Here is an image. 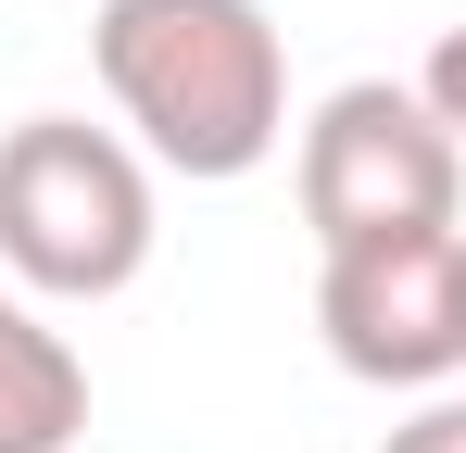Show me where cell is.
Returning <instances> with one entry per match:
<instances>
[{
  "instance_id": "8992f818",
  "label": "cell",
  "mask_w": 466,
  "mask_h": 453,
  "mask_svg": "<svg viewBox=\"0 0 466 453\" xmlns=\"http://www.w3.org/2000/svg\"><path fill=\"white\" fill-rule=\"evenodd\" d=\"M416 88L441 101V126H454V139H466V25H454V38H441V51H429V76H416Z\"/></svg>"
},
{
  "instance_id": "7a4b0ae2",
  "label": "cell",
  "mask_w": 466,
  "mask_h": 453,
  "mask_svg": "<svg viewBox=\"0 0 466 453\" xmlns=\"http://www.w3.org/2000/svg\"><path fill=\"white\" fill-rule=\"evenodd\" d=\"M152 265V164L88 126V114H25L0 126V277L38 302H114Z\"/></svg>"
},
{
  "instance_id": "ba28073f",
  "label": "cell",
  "mask_w": 466,
  "mask_h": 453,
  "mask_svg": "<svg viewBox=\"0 0 466 453\" xmlns=\"http://www.w3.org/2000/svg\"><path fill=\"white\" fill-rule=\"evenodd\" d=\"M454 252H466V226H454Z\"/></svg>"
},
{
  "instance_id": "52a82bcc",
  "label": "cell",
  "mask_w": 466,
  "mask_h": 453,
  "mask_svg": "<svg viewBox=\"0 0 466 453\" xmlns=\"http://www.w3.org/2000/svg\"><path fill=\"white\" fill-rule=\"evenodd\" d=\"M379 453H466V403H429L416 428H390Z\"/></svg>"
},
{
  "instance_id": "277c9868",
  "label": "cell",
  "mask_w": 466,
  "mask_h": 453,
  "mask_svg": "<svg viewBox=\"0 0 466 453\" xmlns=\"http://www.w3.org/2000/svg\"><path fill=\"white\" fill-rule=\"evenodd\" d=\"M315 327H328V366L366 378V390H441L466 366V252H454V226L328 252L315 265Z\"/></svg>"
},
{
  "instance_id": "6da1fadb",
  "label": "cell",
  "mask_w": 466,
  "mask_h": 453,
  "mask_svg": "<svg viewBox=\"0 0 466 453\" xmlns=\"http://www.w3.org/2000/svg\"><path fill=\"white\" fill-rule=\"evenodd\" d=\"M88 51L139 151L177 176H252L290 139V51L265 0H101Z\"/></svg>"
},
{
  "instance_id": "5b68a950",
  "label": "cell",
  "mask_w": 466,
  "mask_h": 453,
  "mask_svg": "<svg viewBox=\"0 0 466 453\" xmlns=\"http://www.w3.org/2000/svg\"><path fill=\"white\" fill-rule=\"evenodd\" d=\"M88 428V366L64 327H38V302L0 290V453H64Z\"/></svg>"
},
{
  "instance_id": "3957f363",
  "label": "cell",
  "mask_w": 466,
  "mask_h": 453,
  "mask_svg": "<svg viewBox=\"0 0 466 453\" xmlns=\"http://www.w3.org/2000/svg\"><path fill=\"white\" fill-rule=\"evenodd\" d=\"M466 202V139L441 126L429 88L353 76L328 88L303 126V226L315 252H366V239H429Z\"/></svg>"
}]
</instances>
